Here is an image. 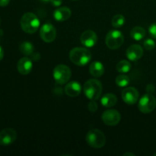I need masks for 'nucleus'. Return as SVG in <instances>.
Returning <instances> with one entry per match:
<instances>
[{"label":"nucleus","mask_w":156,"mask_h":156,"mask_svg":"<svg viewBox=\"0 0 156 156\" xmlns=\"http://www.w3.org/2000/svg\"><path fill=\"white\" fill-rule=\"evenodd\" d=\"M69 59L75 65L84 66L91 60V53L89 50L85 47H76L70 51Z\"/></svg>","instance_id":"1"},{"label":"nucleus","mask_w":156,"mask_h":156,"mask_svg":"<svg viewBox=\"0 0 156 156\" xmlns=\"http://www.w3.org/2000/svg\"><path fill=\"white\" fill-rule=\"evenodd\" d=\"M21 27L25 33L34 34L40 27V20L36 15L32 12H27L21 17Z\"/></svg>","instance_id":"2"},{"label":"nucleus","mask_w":156,"mask_h":156,"mask_svg":"<svg viewBox=\"0 0 156 156\" xmlns=\"http://www.w3.org/2000/svg\"><path fill=\"white\" fill-rule=\"evenodd\" d=\"M102 85L100 81L91 79L87 81L83 87L85 96L91 101H96L101 97L102 93Z\"/></svg>","instance_id":"3"},{"label":"nucleus","mask_w":156,"mask_h":156,"mask_svg":"<svg viewBox=\"0 0 156 156\" xmlns=\"http://www.w3.org/2000/svg\"><path fill=\"white\" fill-rule=\"evenodd\" d=\"M86 142L91 147L100 149L105 145L106 138L103 132L98 129H93L87 133Z\"/></svg>","instance_id":"4"},{"label":"nucleus","mask_w":156,"mask_h":156,"mask_svg":"<svg viewBox=\"0 0 156 156\" xmlns=\"http://www.w3.org/2000/svg\"><path fill=\"white\" fill-rule=\"evenodd\" d=\"M124 37L123 33L118 30H111L107 34L105 43L108 48L111 50H117L120 48L123 44Z\"/></svg>","instance_id":"5"},{"label":"nucleus","mask_w":156,"mask_h":156,"mask_svg":"<svg viewBox=\"0 0 156 156\" xmlns=\"http://www.w3.org/2000/svg\"><path fill=\"white\" fill-rule=\"evenodd\" d=\"M71 75L72 73L69 67L64 64L57 65L53 69V79L56 81V83L59 85H64L67 83L71 78Z\"/></svg>","instance_id":"6"},{"label":"nucleus","mask_w":156,"mask_h":156,"mask_svg":"<svg viewBox=\"0 0 156 156\" xmlns=\"http://www.w3.org/2000/svg\"><path fill=\"white\" fill-rule=\"evenodd\" d=\"M156 107V98L152 94H144L139 101V110L143 114H149L153 111Z\"/></svg>","instance_id":"7"},{"label":"nucleus","mask_w":156,"mask_h":156,"mask_svg":"<svg viewBox=\"0 0 156 156\" xmlns=\"http://www.w3.org/2000/svg\"><path fill=\"white\" fill-rule=\"evenodd\" d=\"M41 38L46 43H51L55 41L56 36V30L54 26L50 23L43 24L40 30Z\"/></svg>","instance_id":"8"},{"label":"nucleus","mask_w":156,"mask_h":156,"mask_svg":"<svg viewBox=\"0 0 156 156\" xmlns=\"http://www.w3.org/2000/svg\"><path fill=\"white\" fill-rule=\"evenodd\" d=\"M101 119L106 125L114 126L120 123L121 120V115L116 110L109 109L105 111L102 114Z\"/></svg>","instance_id":"9"},{"label":"nucleus","mask_w":156,"mask_h":156,"mask_svg":"<svg viewBox=\"0 0 156 156\" xmlns=\"http://www.w3.org/2000/svg\"><path fill=\"white\" fill-rule=\"evenodd\" d=\"M17 138L16 131L12 128H5L0 132V145L9 146L15 141Z\"/></svg>","instance_id":"10"},{"label":"nucleus","mask_w":156,"mask_h":156,"mask_svg":"<svg viewBox=\"0 0 156 156\" xmlns=\"http://www.w3.org/2000/svg\"><path fill=\"white\" fill-rule=\"evenodd\" d=\"M140 98V94L136 88L128 87L122 91V98L127 105H134L136 103Z\"/></svg>","instance_id":"11"},{"label":"nucleus","mask_w":156,"mask_h":156,"mask_svg":"<svg viewBox=\"0 0 156 156\" xmlns=\"http://www.w3.org/2000/svg\"><path fill=\"white\" fill-rule=\"evenodd\" d=\"M81 43L82 45L88 48H91L94 47L98 42V36L94 31L91 30H88L82 34L80 37Z\"/></svg>","instance_id":"12"},{"label":"nucleus","mask_w":156,"mask_h":156,"mask_svg":"<svg viewBox=\"0 0 156 156\" xmlns=\"http://www.w3.org/2000/svg\"><path fill=\"white\" fill-rule=\"evenodd\" d=\"M143 49L139 44H133L126 50V56L130 61H137L143 56Z\"/></svg>","instance_id":"13"},{"label":"nucleus","mask_w":156,"mask_h":156,"mask_svg":"<svg viewBox=\"0 0 156 156\" xmlns=\"http://www.w3.org/2000/svg\"><path fill=\"white\" fill-rule=\"evenodd\" d=\"M33 68L32 60L28 57H23L18 60L17 63V69L21 75H28Z\"/></svg>","instance_id":"14"},{"label":"nucleus","mask_w":156,"mask_h":156,"mask_svg":"<svg viewBox=\"0 0 156 156\" xmlns=\"http://www.w3.org/2000/svg\"><path fill=\"white\" fill-rule=\"evenodd\" d=\"M65 93L69 97H77L81 94L82 86L78 82H67L65 86Z\"/></svg>","instance_id":"15"},{"label":"nucleus","mask_w":156,"mask_h":156,"mask_svg":"<svg viewBox=\"0 0 156 156\" xmlns=\"http://www.w3.org/2000/svg\"><path fill=\"white\" fill-rule=\"evenodd\" d=\"M53 18L57 21H65L70 18L72 15V12L69 8L68 7H60L56 9L53 12Z\"/></svg>","instance_id":"16"},{"label":"nucleus","mask_w":156,"mask_h":156,"mask_svg":"<svg viewBox=\"0 0 156 156\" xmlns=\"http://www.w3.org/2000/svg\"><path fill=\"white\" fill-rule=\"evenodd\" d=\"M89 73L93 77H101L105 73L104 65L99 61H94L89 66Z\"/></svg>","instance_id":"17"},{"label":"nucleus","mask_w":156,"mask_h":156,"mask_svg":"<svg viewBox=\"0 0 156 156\" xmlns=\"http://www.w3.org/2000/svg\"><path fill=\"white\" fill-rule=\"evenodd\" d=\"M117 98L115 94L112 93L105 94L101 99V104L105 108H112L117 104Z\"/></svg>","instance_id":"18"},{"label":"nucleus","mask_w":156,"mask_h":156,"mask_svg":"<svg viewBox=\"0 0 156 156\" xmlns=\"http://www.w3.org/2000/svg\"><path fill=\"white\" fill-rule=\"evenodd\" d=\"M146 32L143 27L136 26L134 27L130 31V36L133 40L136 41H140L143 40L146 37Z\"/></svg>","instance_id":"19"},{"label":"nucleus","mask_w":156,"mask_h":156,"mask_svg":"<svg viewBox=\"0 0 156 156\" xmlns=\"http://www.w3.org/2000/svg\"><path fill=\"white\" fill-rule=\"evenodd\" d=\"M19 49L21 53L25 55V56H30L34 52V45L30 42H28V41H24V42L21 43Z\"/></svg>","instance_id":"20"},{"label":"nucleus","mask_w":156,"mask_h":156,"mask_svg":"<svg viewBox=\"0 0 156 156\" xmlns=\"http://www.w3.org/2000/svg\"><path fill=\"white\" fill-rule=\"evenodd\" d=\"M132 66L131 63L128 60L123 59V60L120 61L117 65V72L120 73H127L130 71Z\"/></svg>","instance_id":"21"},{"label":"nucleus","mask_w":156,"mask_h":156,"mask_svg":"<svg viewBox=\"0 0 156 156\" xmlns=\"http://www.w3.org/2000/svg\"><path fill=\"white\" fill-rule=\"evenodd\" d=\"M125 21H126L125 17L121 14H118L113 17L111 24H112L113 27L115 28H120L125 24Z\"/></svg>","instance_id":"22"},{"label":"nucleus","mask_w":156,"mask_h":156,"mask_svg":"<svg viewBox=\"0 0 156 156\" xmlns=\"http://www.w3.org/2000/svg\"><path fill=\"white\" fill-rule=\"evenodd\" d=\"M129 78L126 75H120L115 79V82L119 87H126L129 84Z\"/></svg>","instance_id":"23"},{"label":"nucleus","mask_w":156,"mask_h":156,"mask_svg":"<svg viewBox=\"0 0 156 156\" xmlns=\"http://www.w3.org/2000/svg\"><path fill=\"white\" fill-rule=\"evenodd\" d=\"M143 46H144L146 50H152L155 49L156 44L155 41H153V40L151 39V38H148L146 41H144V42H143Z\"/></svg>","instance_id":"24"},{"label":"nucleus","mask_w":156,"mask_h":156,"mask_svg":"<svg viewBox=\"0 0 156 156\" xmlns=\"http://www.w3.org/2000/svg\"><path fill=\"white\" fill-rule=\"evenodd\" d=\"M88 111H89L90 112H92V113L95 112V111L98 110V104L96 103L94 101H90L89 103H88Z\"/></svg>","instance_id":"25"},{"label":"nucleus","mask_w":156,"mask_h":156,"mask_svg":"<svg viewBox=\"0 0 156 156\" xmlns=\"http://www.w3.org/2000/svg\"><path fill=\"white\" fill-rule=\"evenodd\" d=\"M149 34H150L151 37L156 39V22L153 23V24L149 27Z\"/></svg>","instance_id":"26"},{"label":"nucleus","mask_w":156,"mask_h":156,"mask_svg":"<svg viewBox=\"0 0 156 156\" xmlns=\"http://www.w3.org/2000/svg\"><path fill=\"white\" fill-rule=\"evenodd\" d=\"M154 91H155V86L152 84H149L146 86V91H147V93L152 94V93L154 92Z\"/></svg>","instance_id":"27"},{"label":"nucleus","mask_w":156,"mask_h":156,"mask_svg":"<svg viewBox=\"0 0 156 156\" xmlns=\"http://www.w3.org/2000/svg\"><path fill=\"white\" fill-rule=\"evenodd\" d=\"M50 3H51L53 6L59 7L62 4V0H50Z\"/></svg>","instance_id":"28"},{"label":"nucleus","mask_w":156,"mask_h":156,"mask_svg":"<svg viewBox=\"0 0 156 156\" xmlns=\"http://www.w3.org/2000/svg\"><path fill=\"white\" fill-rule=\"evenodd\" d=\"M10 0H0V6L1 7H4V6L8 5L9 4Z\"/></svg>","instance_id":"29"},{"label":"nucleus","mask_w":156,"mask_h":156,"mask_svg":"<svg viewBox=\"0 0 156 156\" xmlns=\"http://www.w3.org/2000/svg\"><path fill=\"white\" fill-rule=\"evenodd\" d=\"M3 56H4V51H3V49L0 46V61L3 59Z\"/></svg>","instance_id":"30"},{"label":"nucleus","mask_w":156,"mask_h":156,"mask_svg":"<svg viewBox=\"0 0 156 156\" xmlns=\"http://www.w3.org/2000/svg\"><path fill=\"white\" fill-rule=\"evenodd\" d=\"M124 156L126 155H131V156H134L135 155H134L133 153H130V152H126V153H125L124 155H123Z\"/></svg>","instance_id":"31"},{"label":"nucleus","mask_w":156,"mask_h":156,"mask_svg":"<svg viewBox=\"0 0 156 156\" xmlns=\"http://www.w3.org/2000/svg\"><path fill=\"white\" fill-rule=\"evenodd\" d=\"M43 2H50V0H41Z\"/></svg>","instance_id":"32"},{"label":"nucleus","mask_w":156,"mask_h":156,"mask_svg":"<svg viewBox=\"0 0 156 156\" xmlns=\"http://www.w3.org/2000/svg\"><path fill=\"white\" fill-rule=\"evenodd\" d=\"M155 156H156V153H155V155H154Z\"/></svg>","instance_id":"33"},{"label":"nucleus","mask_w":156,"mask_h":156,"mask_svg":"<svg viewBox=\"0 0 156 156\" xmlns=\"http://www.w3.org/2000/svg\"><path fill=\"white\" fill-rule=\"evenodd\" d=\"M73 1H76V0H73Z\"/></svg>","instance_id":"34"}]
</instances>
